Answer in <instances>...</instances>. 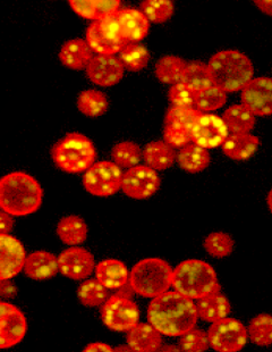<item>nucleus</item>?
Segmentation results:
<instances>
[{
	"label": "nucleus",
	"mask_w": 272,
	"mask_h": 352,
	"mask_svg": "<svg viewBox=\"0 0 272 352\" xmlns=\"http://www.w3.org/2000/svg\"><path fill=\"white\" fill-rule=\"evenodd\" d=\"M172 266L161 258H146L131 270V287L141 297L155 299L172 287Z\"/></svg>",
	"instance_id": "nucleus-5"
},
{
	"label": "nucleus",
	"mask_w": 272,
	"mask_h": 352,
	"mask_svg": "<svg viewBox=\"0 0 272 352\" xmlns=\"http://www.w3.org/2000/svg\"><path fill=\"white\" fill-rule=\"evenodd\" d=\"M214 85L226 94L242 91L253 80L251 59L238 50H223L211 57L207 64Z\"/></svg>",
	"instance_id": "nucleus-3"
},
{
	"label": "nucleus",
	"mask_w": 272,
	"mask_h": 352,
	"mask_svg": "<svg viewBox=\"0 0 272 352\" xmlns=\"http://www.w3.org/2000/svg\"><path fill=\"white\" fill-rule=\"evenodd\" d=\"M210 162L209 151L194 144H188L177 153V163L188 173H201L210 165Z\"/></svg>",
	"instance_id": "nucleus-28"
},
{
	"label": "nucleus",
	"mask_w": 272,
	"mask_h": 352,
	"mask_svg": "<svg viewBox=\"0 0 272 352\" xmlns=\"http://www.w3.org/2000/svg\"><path fill=\"white\" fill-rule=\"evenodd\" d=\"M113 163L120 168H133L137 166L143 158V151L139 144L132 141H124L117 144L111 151Z\"/></svg>",
	"instance_id": "nucleus-35"
},
{
	"label": "nucleus",
	"mask_w": 272,
	"mask_h": 352,
	"mask_svg": "<svg viewBox=\"0 0 272 352\" xmlns=\"http://www.w3.org/2000/svg\"><path fill=\"white\" fill-rule=\"evenodd\" d=\"M191 137L192 144L209 151L221 147L229 137V130L220 116L202 114L192 127Z\"/></svg>",
	"instance_id": "nucleus-12"
},
{
	"label": "nucleus",
	"mask_w": 272,
	"mask_h": 352,
	"mask_svg": "<svg viewBox=\"0 0 272 352\" xmlns=\"http://www.w3.org/2000/svg\"><path fill=\"white\" fill-rule=\"evenodd\" d=\"M141 10L149 22L165 23L174 15V3L170 0H146L141 3Z\"/></svg>",
	"instance_id": "nucleus-38"
},
{
	"label": "nucleus",
	"mask_w": 272,
	"mask_h": 352,
	"mask_svg": "<svg viewBox=\"0 0 272 352\" xmlns=\"http://www.w3.org/2000/svg\"><path fill=\"white\" fill-rule=\"evenodd\" d=\"M25 249L13 235L0 234V280H12L24 271Z\"/></svg>",
	"instance_id": "nucleus-16"
},
{
	"label": "nucleus",
	"mask_w": 272,
	"mask_h": 352,
	"mask_svg": "<svg viewBox=\"0 0 272 352\" xmlns=\"http://www.w3.org/2000/svg\"><path fill=\"white\" fill-rule=\"evenodd\" d=\"M195 305H196L199 318L210 324L227 318L231 311V306L228 298L224 294H221L220 290L199 299Z\"/></svg>",
	"instance_id": "nucleus-23"
},
{
	"label": "nucleus",
	"mask_w": 272,
	"mask_h": 352,
	"mask_svg": "<svg viewBox=\"0 0 272 352\" xmlns=\"http://www.w3.org/2000/svg\"><path fill=\"white\" fill-rule=\"evenodd\" d=\"M179 346L184 352H205L210 348V342L207 332L194 327L179 338Z\"/></svg>",
	"instance_id": "nucleus-41"
},
{
	"label": "nucleus",
	"mask_w": 272,
	"mask_h": 352,
	"mask_svg": "<svg viewBox=\"0 0 272 352\" xmlns=\"http://www.w3.org/2000/svg\"><path fill=\"white\" fill-rule=\"evenodd\" d=\"M68 3L78 16L93 22L113 16L120 10L118 0H73Z\"/></svg>",
	"instance_id": "nucleus-19"
},
{
	"label": "nucleus",
	"mask_w": 272,
	"mask_h": 352,
	"mask_svg": "<svg viewBox=\"0 0 272 352\" xmlns=\"http://www.w3.org/2000/svg\"><path fill=\"white\" fill-rule=\"evenodd\" d=\"M126 342L134 352H158L163 344L161 333L149 323H139L128 331Z\"/></svg>",
	"instance_id": "nucleus-22"
},
{
	"label": "nucleus",
	"mask_w": 272,
	"mask_h": 352,
	"mask_svg": "<svg viewBox=\"0 0 272 352\" xmlns=\"http://www.w3.org/2000/svg\"><path fill=\"white\" fill-rule=\"evenodd\" d=\"M227 102V94L216 85L198 92L195 107L203 114H210V111H218L224 107Z\"/></svg>",
	"instance_id": "nucleus-40"
},
{
	"label": "nucleus",
	"mask_w": 272,
	"mask_h": 352,
	"mask_svg": "<svg viewBox=\"0 0 272 352\" xmlns=\"http://www.w3.org/2000/svg\"><path fill=\"white\" fill-rule=\"evenodd\" d=\"M143 160L152 170H168L177 160V153L165 141H152L143 149Z\"/></svg>",
	"instance_id": "nucleus-26"
},
{
	"label": "nucleus",
	"mask_w": 272,
	"mask_h": 352,
	"mask_svg": "<svg viewBox=\"0 0 272 352\" xmlns=\"http://www.w3.org/2000/svg\"><path fill=\"white\" fill-rule=\"evenodd\" d=\"M101 320L115 332H128L139 323V306L131 298L116 294L101 307Z\"/></svg>",
	"instance_id": "nucleus-10"
},
{
	"label": "nucleus",
	"mask_w": 272,
	"mask_h": 352,
	"mask_svg": "<svg viewBox=\"0 0 272 352\" xmlns=\"http://www.w3.org/2000/svg\"><path fill=\"white\" fill-rule=\"evenodd\" d=\"M87 43L92 52L101 56H115L130 45L122 36L116 15L91 24L87 30Z\"/></svg>",
	"instance_id": "nucleus-7"
},
{
	"label": "nucleus",
	"mask_w": 272,
	"mask_h": 352,
	"mask_svg": "<svg viewBox=\"0 0 272 352\" xmlns=\"http://www.w3.org/2000/svg\"><path fill=\"white\" fill-rule=\"evenodd\" d=\"M82 352H113V348L104 342L90 343Z\"/></svg>",
	"instance_id": "nucleus-46"
},
{
	"label": "nucleus",
	"mask_w": 272,
	"mask_h": 352,
	"mask_svg": "<svg viewBox=\"0 0 272 352\" xmlns=\"http://www.w3.org/2000/svg\"><path fill=\"white\" fill-rule=\"evenodd\" d=\"M247 334L251 342L258 346H270L272 344V315L260 314L253 317L247 327Z\"/></svg>",
	"instance_id": "nucleus-34"
},
{
	"label": "nucleus",
	"mask_w": 272,
	"mask_h": 352,
	"mask_svg": "<svg viewBox=\"0 0 272 352\" xmlns=\"http://www.w3.org/2000/svg\"><path fill=\"white\" fill-rule=\"evenodd\" d=\"M17 294V287L10 280H0V296L3 298L15 297Z\"/></svg>",
	"instance_id": "nucleus-44"
},
{
	"label": "nucleus",
	"mask_w": 272,
	"mask_h": 352,
	"mask_svg": "<svg viewBox=\"0 0 272 352\" xmlns=\"http://www.w3.org/2000/svg\"><path fill=\"white\" fill-rule=\"evenodd\" d=\"M196 95L198 92L181 82L169 89L168 98L174 107L194 108Z\"/></svg>",
	"instance_id": "nucleus-42"
},
{
	"label": "nucleus",
	"mask_w": 272,
	"mask_h": 352,
	"mask_svg": "<svg viewBox=\"0 0 272 352\" xmlns=\"http://www.w3.org/2000/svg\"><path fill=\"white\" fill-rule=\"evenodd\" d=\"M181 83L188 85L196 92L203 91L205 89L211 88L214 85L209 67L200 62L188 64L183 73Z\"/></svg>",
	"instance_id": "nucleus-33"
},
{
	"label": "nucleus",
	"mask_w": 272,
	"mask_h": 352,
	"mask_svg": "<svg viewBox=\"0 0 272 352\" xmlns=\"http://www.w3.org/2000/svg\"><path fill=\"white\" fill-rule=\"evenodd\" d=\"M254 5H256L263 14H266L268 16L272 17V0H256Z\"/></svg>",
	"instance_id": "nucleus-47"
},
{
	"label": "nucleus",
	"mask_w": 272,
	"mask_h": 352,
	"mask_svg": "<svg viewBox=\"0 0 272 352\" xmlns=\"http://www.w3.org/2000/svg\"><path fill=\"white\" fill-rule=\"evenodd\" d=\"M260 139L251 133L229 134L224 144L223 151L230 160L242 162L249 160L258 151Z\"/></svg>",
	"instance_id": "nucleus-25"
},
{
	"label": "nucleus",
	"mask_w": 272,
	"mask_h": 352,
	"mask_svg": "<svg viewBox=\"0 0 272 352\" xmlns=\"http://www.w3.org/2000/svg\"><path fill=\"white\" fill-rule=\"evenodd\" d=\"M188 63L179 56H163L156 64L157 78L163 85H175L181 82Z\"/></svg>",
	"instance_id": "nucleus-30"
},
{
	"label": "nucleus",
	"mask_w": 272,
	"mask_h": 352,
	"mask_svg": "<svg viewBox=\"0 0 272 352\" xmlns=\"http://www.w3.org/2000/svg\"><path fill=\"white\" fill-rule=\"evenodd\" d=\"M207 333L210 348L216 352L242 351L249 340L247 327L231 317L211 324Z\"/></svg>",
	"instance_id": "nucleus-8"
},
{
	"label": "nucleus",
	"mask_w": 272,
	"mask_h": 352,
	"mask_svg": "<svg viewBox=\"0 0 272 352\" xmlns=\"http://www.w3.org/2000/svg\"><path fill=\"white\" fill-rule=\"evenodd\" d=\"M113 352H134L128 346H120L113 348Z\"/></svg>",
	"instance_id": "nucleus-49"
},
{
	"label": "nucleus",
	"mask_w": 272,
	"mask_h": 352,
	"mask_svg": "<svg viewBox=\"0 0 272 352\" xmlns=\"http://www.w3.org/2000/svg\"><path fill=\"white\" fill-rule=\"evenodd\" d=\"M116 16L122 36L128 43H139L148 36L150 22L146 15L142 13V10H134V8L120 10L116 14Z\"/></svg>",
	"instance_id": "nucleus-18"
},
{
	"label": "nucleus",
	"mask_w": 272,
	"mask_h": 352,
	"mask_svg": "<svg viewBox=\"0 0 272 352\" xmlns=\"http://www.w3.org/2000/svg\"><path fill=\"white\" fill-rule=\"evenodd\" d=\"M78 301L89 308L102 307L109 299L107 287H104L97 278H88L82 282L78 289Z\"/></svg>",
	"instance_id": "nucleus-32"
},
{
	"label": "nucleus",
	"mask_w": 272,
	"mask_h": 352,
	"mask_svg": "<svg viewBox=\"0 0 272 352\" xmlns=\"http://www.w3.org/2000/svg\"><path fill=\"white\" fill-rule=\"evenodd\" d=\"M125 72L123 63L116 56H94L88 69L87 76L99 87H113L122 81Z\"/></svg>",
	"instance_id": "nucleus-17"
},
{
	"label": "nucleus",
	"mask_w": 272,
	"mask_h": 352,
	"mask_svg": "<svg viewBox=\"0 0 272 352\" xmlns=\"http://www.w3.org/2000/svg\"><path fill=\"white\" fill-rule=\"evenodd\" d=\"M163 141L174 149H183L191 144V131L181 130L176 127L165 126L163 130Z\"/></svg>",
	"instance_id": "nucleus-43"
},
{
	"label": "nucleus",
	"mask_w": 272,
	"mask_h": 352,
	"mask_svg": "<svg viewBox=\"0 0 272 352\" xmlns=\"http://www.w3.org/2000/svg\"><path fill=\"white\" fill-rule=\"evenodd\" d=\"M14 219L12 215L7 212H0V234H10L13 230Z\"/></svg>",
	"instance_id": "nucleus-45"
},
{
	"label": "nucleus",
	"mask_w": 272,
	"mask_h": 352,
	"mask_svg": "<svg viewBox=\"0 0 272 352\" xmlns=\"http://www.w3.org/2000/svg\"><path fill=\"white\" fill-rule=\"evenodd\" d=\"M57 235L63 243L69 247H78L88 238V226L80 216H66L59 221Z\"/></svg>",
	"instance_id": "nucleus-27"
},
{
	"label": "nucleus",
	"mask_w": 272,
	"mask_h": 352,
	"mask_svg": "<svg viewBox=\"0 0 272 352\" xmlns=\"http://www.w3.org/2000/svg\"><path fill=\"white\" fill-rule=\"evenodd\" d=\"M92 50L87 40L71 39L64 43L59 52V59L63 65L74 71H83L88 69L89 64L93 58Z\"/></svg>",
	"instance_id": "nucleus-24"
},
{
	"label": "nucleus",
	"mask_w": 272,
	"mask_h": 352,
	"mask_svg": "<svg viewBox=\"0 0 272 352\" xmlns=\"http://www.w3.org/2000/svg\"><path fill=\"white\" fill-rule=\"evenodd\" d=\"M120 59L125 69L131 72H139L146 69L150 62V52L139 43H130L120 52Z\"/></svg>",
	"instance_id": "nucleus-36"
},
{
	"label": "nucleus",
	"mask_w": 272,
	"mask_h": 352,
	"mask_svg": "<svg viewBox=\"0 0 272 352\" xmlns=\"http://www.w3.org/2000/svg\"><path fill=\"white\" fill-rule=\"evenodd\" d=\"M223 120L231 134L251 133L256 123V116L243 104L227 108Z\"/></svg>",
	"instance_id": "nucleus-29"
},
{
	"label": "nucleus",
	"mask_w": 272,
	"mask_h": 352,
	"mask_svg": "<svg viewBox=\"0 0 272 352\" xmlns=\"http://www.w3.org/2000/svg\"><path fill=\"white\" fill-rule=\"evenodd\" d=\"M24 273L34 280H45L59 273L58 257L52 252H34L26 258Z\"/></svg>",
	"instance_id": "nucleus-21"
},
{
	"label": "nucleus",
	"mask_w": 272,
	"mask_h": 352,
	"mask_svg": "<svg viewBox=\"0 0 272 352\" xmlns=\"http://www.w3.org/2000/svg\"><path fill=\"white\" fill-rule=\"evenodd\" d=\"M27 332L26 317L13 303L0 302V349H10L21 343Z\"/></svg>",
	"instance_id": "nucleus-13"
},
{
	"label": "nucleus",
	"mask_w": 272,
	"mask_h": 352,
	"mask_svg": "<svg viewBox=\"0 0 272 352\" xmlns=\"http://www.w3.org/2000/svg\"><path fill=\"white\" fill-rule=\"evenodd\" d=\"M158 352H184L181 350L179 344H172V343H167V344H162L161 348L158 350Z\"/></svg>",
	"instance_id": "nucleus-48"
},
{
	"label": "nucleus",
	"mask_w": 272,
	"mask_h": 352,
	"mask_svg": "<svg viewBox=\"0 0 272 352\" xmlns=\"http://www.w3.org/2000/svg\"><path fill=\"white\" fill-rule=\"evenodd\" d=\"M123 170L111 162L94 164L83 176V186L87 192L95 197H111L122 190Z\"/></svg>",
	"instance_id": "nucleus-9"
},
{
	"label": "nucleus",
	"mask_w": 272,
	"mask_h": 352,
	"mask_svg": "<svg viewBox=\"0 0 272 352\" xmlns=\"http://www.w3.org/2000/svg\"><path fill=\"white\" fill-rule=\"evenodd\" d=\"M267 204H268V207H269L270 212L272 214V188L270 190L269 193H268V198H267Z\"/></svg>",
	"instance_id": "nucleus-50"
},
{
	"label": "nucleus",
	"mask_w": 272,
	"mask_h": 352,
	"mask_svg": "<svg viewBox=\"0 0 272 352\" xmlns=\"http://www.w3.org/2000/svg\"><path fill=\"white\" fill-rule=\"evenodd\" d=\"M43 199V188L27 173L12 172L0 179V207L10 215H31L39 210Z\"/></svg>",
	"instance_id": "nucleus-2"
},
{
	"label": "nucleus",
	"mask_w": 272,
	"mask_h": 352,
	"mask_svg": "<svg viewBox=\"0 0 272 352\" xmlns=\"http://www.w3.org/2000/svg\"><path fill=\"white\" fill-rule=\"evenodd\" d=\"M160 183L157 170L146 165H137L124 173L122 191L132 199H149L158 192Z\"/></svg>",
	"instance_id": "nucleus-11"
},
{
	"label": "nucleus",
	"mask_w": 272,
	"mask_h": 352,
	"mask_svg": "<svg viewBox=\"0 0 272 352\" xmlns=\"http://www.w3.org/2000/svg\"><path fill=\"white\" fill-rule=\"evenodd\" d=\"M235 241L228 233L212 232L204 240L205 252L214 258L228 257L233 254Z\"/></svg>",
	"instance_id": "nucleus-39"
},
{
	"label": "nucleus",
	"mask_w": 272,
	"mask_h": 352,
	"mask_svg": "<svg viewBox=\"0 0 272 352\" xmlns=\"http://www.w3.org/2000/svg\"><path fill=\"white\" fill-rule=\"evenodd\" d=\"M78 108L87 118H100L107 113L109 101L104 92L95 89H89L82 91L78 96Z\"/></svg>",
	"instance_id": "nucleus-31"
},
{
	"label": "nucleus",
	"mask_w": 272,
	"mask_h": 352,
	"mask_svg": "<svg viewBox=\"0 0 272 352\" xmlns=\"http://www.w3.org/2000/svg\"><path fill=\"white\" fill-rule=\"evenodd\" d=\"M146 316L148 323L169 338H181L194 329L199 320L194 300L175 290L151 299Z\"/></svg>",
	"instance_id": "nucleus-1"
},
{
	"label": "nucleus",
	"mask_w": 272,
	"mask_h": 352,
	"mask_svg": "<svg viewBox=\"0 0 272 352\" xmlns=\"http://www.w3.org/2000/svg\"><path fill=\"white\" fill-rule=\"evenodd\" d=\"M240 101L256 116L272 115V78H253L242 90Z\"/></svg>",
	"instance_id": "nucleus-15"
},
{
	"label": "nucleus",
	"mask_w": 272,
	"mask_h": 352,
	"mask_svg": "<svg viewBox=\"0 0 272 352\" xmlns=\"http://www.w3.org/2000/svg\"><path fill=\"white\" fill-rule=\"evenodd\" d=\"M59 273L71 280H88L95 271L93 254L82 247H69L58 256Z\"/></svg>",
	"instance_id": "nucleus-14"
},
{
	"label": "nucleus",
	"mask_w": 272,
	"mask_h": 352,
	"mask_svg": "<svg viewBox=\"0 0 272 352\" xmlns=\"http://www.w3.org/2000/svg\"><path fill=\"white\" fill-rule=\"evenodd\" d=\"M95 278L108 290H120L130 283L126 265L118 259H104L95 266Z\"/></svg>",
	"instance_id": "nucleus-20"
},
{
	"label": "nucleus",
	"mask_w": 272,
	"mask_h": 352,
	"mask_svg": "<svg viewBox=\"0 0 272 352\" xmlns=\"http://www.w3.org/2000/svg\"><path fill=\"white\" fill-rule=\"evenodd\" d=\"M203 113L198 111L196 108H169L165 118V126L176 127L181 130L191 131L194 126L195 122Z\"/></svg>",
	"instance_id": "nucleus-37"
},
{
	"label": "nucleus",
	"mask_w": 272,
	"mask_h": 352,
	"mask_svg": "<svg viewBox=\"0 0 272 352\" xmlns=\"http://www.w3.org/2000/svg\"><path fill=\"white\" fill-rule=\"evenodd\" d=\"M97 151L88 137L81 133H68L52 149L56 166L68 174L87 172L95 164Z\"/></svg>",
	"instance_id": "nucleus-6"
},
{
	"label": "nucleus",
	"mask_w": 272,
	"mask_h": 352,
	"mask_svg": "<svg viewBox=\"0 0 272 352\" xmlns=\"http://www.w3.org/2000/svg\"><path fill=\"white\" fill-rule=\"evenodd\" d=\"M172 287L185 297L199 300L220 290V284L214 268L207 261L188 259L174 268Z\"/></svg>",
	"instance_id": "nucleus-4"
}]
</instances>
